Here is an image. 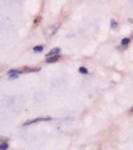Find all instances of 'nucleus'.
I'll return each instance as SVG.
<instances>
[{
  "mask_svg": "<svg viewBox=\"0 0 133 150\" xmlns=\"http://www.w3.org/2000/svg\"><path fill=\"white\" fill-rule=\"evenodd\" d=\"M129 44H130V37H124L121 40V45L122 46H128Z\"/></svg>",
  "mask_w": 133,
  "mask_h": 150,
  "instance_id": "obj_5",
  "label": "nucleus"
},
{
  "mask_svg": "<svg viewBox=\"0 0 133 150\" xmlns=\"http://www.w3.org/2000/svg\"><path fill=\"white\" fill-rule=\"evenodd\" d=\"M13 73H17V74H21V73H24V69H10L8 72H7V74H13Z\"/></svg>",
  "mask_w": 133,
  "mask_h": 150,
  "instance_id": "obj_4",
  "label": "nucleus"
},
{
  "mask_svg": "<svg viewBox=\"0 0 133 150\" xmlns=\"http://www.w3.org/2000/svg\"><path fill=\"white\" fill-rule=\"evenodd\" d=\"M33 51L35 52H43L44 51V45H36V46H33Z\"/></svg>",
  "mask_w": 133,
  "mask_h": 150,
  "instance_id": "obj_8",
  "label": "nucleus"
},
{
  "mask_svg": "<svg viewBox=\"0 0 133 150\" xmlns=\"http://www.w3.org/2000/svg\"><path fill=\"white\" fill-rule=\"evenodd\" d=\"M7 149H8V142H7V141H2V145H0V150H7Z\"/></svg>",
  "mask_w": 133,
  "mask_h": 150,
  "instance_id": "obj_6",
  "label": "nucleus"
},
{
  "mask_svg": "<svg viewBox=\"0 0 133 150\" xmlns=\"http://www.w3.org/2000/svg\"><path fill=\"white\" fill-rule=\"evenodd\" d=\"M130 113H133V106L130 108Z\"/></svg>",
  "mask_w": 133,
  "mask_h": 150,
  "instance_id": "obj_12",
  "label": "nucleus"
},
{
  "mask_svg": "<svg viewBox=\"0 0 133 150\" xmlns=\"http://www.w3.org/2000/svg\"><path fill=\"white\" fill-rule=\"evenodd\" d=\"M20 74H17V73H13V74H10L8 76V78H10V80H15V78H17Z\"/></svg>",
  "mask_w": 133,
  "mask_h": 150,
  "instance_id": "obj_11",
  "label": "nucleus"
},
{
  "mask_svg": "<svg viewBox=\"0 0 133 150\" xmlns=\"http://www.w3.org/2000/svg\"><path fill=\"white\" fill-rule=\"evenodd\" d=\"M41 121H51L49 117H39V118H33L31 121H27L23 124V126H28V125H32V124H36V122H41Z\"/></svg>",
  "mask_w": 133,
  "mask_h": 150,
  "instance_id": "obj_1",
  "label": "nucleus"
},
{
  "mask_svg": "<svg viewBox=\"0 0 133 150\" xmlns=\"http://www.w3.org/2000/svg\"><path fill=\"white\" fill-rule=\"evenodd\" d=\"M111 27H112L113 29H116V28H117V21H116L114 19H112V20H111Z\"/></svg>",
  "mask_w": 133,
  "mask_h": 150,
  "instance_id": "obj_10",
  "label": "nucleus"
},
{
  "mask_svg": "<svg viewBox=\"0 0 133 150\" xmlns=\"http://www.w3.org/2000/svg\"><path fill=\"white\" fill-rule=\"evenodd\" d=\"M40 68H25L24 69V73H28V72H39Z\"/></svg>",
  "mask_w": 133,
  "mask_h": 150,
  "instance_id": "obj_7",
  "label": "nucleus"
},
{
  "mask_svg": "<svg viewBox=\"0 0 133 150\" xmlns=\"http://www.w3.org/2000/svg\"><path fill=\"white\" fill-rule=\"evenodd\" d=\"M79 72L83 73V74H88V73H89V72H88V69L85 68V67H80V68H79Z\"/></svg>",
  "mask_w": 133,
  "mask_h": 150,
  "instance_id": "obj_9",
  "label": "nucleus"
},
{
  "mask_svg": "<svg viewBox=\"0 0 133 150\" xmlns=\"http://www.w3.org/2000/svg\"><path fill=\"white\" fill-rule=\"evenodd\" d=\"M60 52H61V48H59V46H56V48H52V49L48 52V54H47V57H51V56H59Z\"/></svg>",
  "mask_w": 133,
  "mask_h": 150,
  "instance_id": "obj_2",
  "label": "nucleus"
},
{
  "mask_svg": "<svg viewBox=\"0 0 133 150\" xmlns=\"http://www.w3.org/2000/svg\"><path fill=\"white\" fill-rule=\"evenodd\" d=\"M61 59V56H51V57H45V62H48V64H52V62H57L59 60Z\"/></svg>",
  "mask_w": 133,
  "mask_h": 150,
  "instance_id": "obj_3",
  "label": "nucleus"
}]
</instances>
